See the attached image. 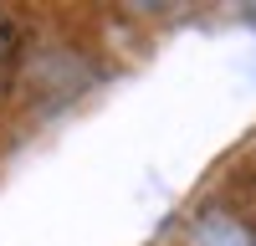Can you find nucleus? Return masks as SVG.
Segmentation results:
<instances>
[{
    "instance_id": "f257e3e1",
    "label": "nucleus",
    "mask_w": 256,
    "mask_h": 246,
    "mask_svg": "<svg viewBox=\"0 0 256 246\" xmlns=\"http://www.w3.org/2000/svg\"><path fill=\"white\" fill-rule=\"evenodd\" d=\"M20 41H26V31H20V20L0 6V67H6V62H16L20 56Z\"/></svg>"
}]
</instances>
